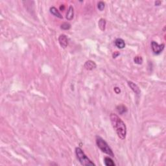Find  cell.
Here are the masks:
<instances>
[{
  "label": "cell",
  "instance_id": "1",
  "mask_svg": "<svg viewBox=\"0 0 166 166\" xmlns=\"http://www.w3.org/2000/svg\"><path fill=\"white\" fill-rule=\"evenodd\" d=\"M111 123L114 129L117 136L121 140H125L127 136V127L125 124L122 121L117 115L112 113L110 116Z\"/></svg>",
  "mask_w": 166,
  "mask_h": 166
},
{
  "label": "cell",
  "instance_id": "2",
  "mask_svg": "<svg viewBox=\"0 0 166 166\" xmlns=\"http://www.w3.org/2000/svg\"><path fill=\"white\" fill-rule=\"evenodd\" d=\"M75 154H76L77 158L79 160L80 163L81 165L85 166H89V165H95V163L94 162H92L87 156L85 154V153L83 152L80 148L77 147L75 149Z\"/></svg>",
  "mask_w": 166,
  "mask_h": 166
},
{
  "label": "cell",
  "instance_id": "3",
  "mask_svg": "<svg viewBox=\"0 0 166 166\" xmlns=\"http://www.w3.org/2000/svg\"><path fill=\"white\" fill-rule=\"evenodd\" d=\"M96 144L98 147L100 149V150H101L102 152H103V153H104L105 154H108V156H110L112 157L114 156V154L112 149L110 147L108 144H107L102 138L99 137V136H97Z\"/></svg>",
  "mask_w": 166,
  "mask_h": 166
},
{
  "label": "cell",
  "instance_id": "4",
  "mask_svg": "<svg viewBox=\"0 0 166 166\" xmlns=\"http://www.w3.org/2000/svg\"><path fill=\"white\" fill-rule=\"evenodd\" d=\"M165 45L164 44H158V43L156 42L155 41H152L151 42V48L153 50V53L155 55H159L163 51V50L164 49Z\"/></svg>",
  "mask_w": 166,
  "mask_h": 166
},
{
  "label": "cell",
  "instance_id": "5",
  "mask_svg": "<svg viewBox=\"0 0 166 166\" xmlns=\"http://www.w3.org/2000/svg\"><path fill=\"white\" fill-rule=\"evenodd\" d=\"M58 42L61 46L63 48H66L68 45V39L65 34H61L58 38Z\"/></svg>",
  "mask_w": 166,
  "mask_h": 166
},
{
  "label": "cell",
  "instance_id": "6",
  "mask_svg": "<svg viewBox=\"0 0 166 166\" xmlns=\"http://www.w3.org/2000/svg\"><path fill=\"white\" fill-rule=\"evenodd\" d=\"M128 85L130 88H131V90L136 94V95H140V93H141V90H140V88L138 87L137 85H136L135 83H134L132 81H129L128 82Z\"/></svg>",
  "mask_w": 166,
  "mask_h": 166
},
{
  "label": "cell",
  "instance_id": "7",
  "mask_svg": "<svg viewBox=\"0 0 166 166\" xmlns=\"http://www.w3.org/2000/svg\"><path fill=\"white\" fill-rule=\"evenodd\" d=\"M96 64L92 61H88L85 64V67L87 70H92L96 68Z\"/></svg>",
  "mask_w": 166,
  "mask_h": 166
},
{
  "label": "cell",
  "instance_id": "8",
  "mask_svg": "<svg viewBox=\"0 0 166 166\" xmlns=\"http://www.w3.org/2000/svg\"><path fill=\"white\" fill-rule=\"evenodd\" d=\"M115 45L119 49H123L125 47V42L121 38H117L114 42Z\"/></svg>",
  "mask_w": 166,
  "mask_h": 166
},
{
  "label": "cell",
  "instance_id": "9",
  "mask_svg": "<svg viewBox=\"0 0 166 166\" xmlns=\"http://www.w3.org/2000/svg\"><path fill=\"white\" fill-rule=\"evenodd\" d=\"M74 16V9L72 6H70L68 9V11H67L66 13V19L68 21H71V20H73Z\"/></svg>",
  "mask_w": 166,
  "mask_h": 166
},
{
  "label": "cell",
  "instance_id": "10",
  "mask_svg": "<svg viewBox=\"0 0 166 166\" xmlns=\"http://www.w3.org/2000/svg\"><path fill=\"white\" fill-rule=\"evenodd\" d=\"M49 11H50L51 13L53 16H55V17L58 18H60V19L63 18V17H62V16L61 15V14L60 13L59 11H58V9H57L56 7H51L50 9H49Z\"/></svg>",
  "mask_w": 166,
  "mask_h": 166
},
{
  "label": "cell",
  "instance_id": "11",
  "mask_svg": "<svg viewBox=\"0 0 166 166\" xmlns=\"http://www.w3.org/2000/svg\"><path fill=\"white\" fill-rule=\"evenodd\" d=\"M106 24H107V21L104 19L101 18L99 20V23H98V25H99V27L102 31H104L105 30L106 28Z\"/></svg>",
  "mask_w": 166,
  "mask_h": 166
},
{
  "label": "cell",
  "instance_id": "12",
  "mask_svg": "<svg viewBox=\"0 0 166 166\" xmlns=\"http://www.w3.org/2000/svg\"><path fill=\"white\" fill-rule=\"evenodd\" d=\"M116 109H117V112H118V113L121 115L123 114L124 113H126L127 111V108H126L125 106H124V105L117 106V108H116Z\"/></svg>",
  "mask_w": 166,
  "mask_h": 166
},
{
  "label": "cell",
  "instance_id": "13",
  "mask_svg": "<svg viewBox=\"0 0 166 166\" xmlns=\"http://www.w3.org/2000/svg\"><path fill=\"white\" fill-rule=\"evenodd\" d=\"M104 162L105 165L107 166H115L116 164L114 162V161L109 157H105L104 159Z\"/></svg>",
  "mask_w": 166,
  "mask_h": 166
},
{
  "label": "cell",
  "instance_id": "14",
  "mask_svg": "<svg viewBox=\"0 0 166 166\" xmlns=\"http://www.w3.org/2000/svg\"><path fill=\"white\" fill-rule=\"evenodd\" d=\"M134 61L136 64H141L143 62V58L142 57H140V56H136V57H134Z\"/></svg>",
  "mask_w": 166,
  "mask_h": 166
},
{
  "label": "cell",
  "instance_id": "15",
  "mask_svg": "<svg viewBox=\"0 0 166 166\" xmlns=\"http://www.w3.org/2000/svg\"><path fill=\"white\" fill-rule=\"evenodd\" d=\"M61 29H63V30H68V29H70V28H71V25H70L69 23H67V22H65V23H63V24L61 25Z\"/></svg>",
  "mask_w": 166,
  "mask_h": 166
},
{
  "label": "cell",
  "instance_id": "16",
  "mask_svg": "<svg viewBox=\"0 0 166 166\" xmlns=\"http://www.w3.org/2000/svg\"><path fill=\"white\" fill-rule=\"evenodd\" d=\"M97 7L99 11H103L104 10V7H105V4L103 2H99L97 4Z\"/></svg>",
  "mask_w": 166,
  "mask_h": 166
},
{
  "label": "cell",
  "instance_id": "17",
  "mask_svg": "<svg viewBox=\"0 0 166 166\" xmlns=\"http://www.w3.org/2000/svg\"><path fill=\"white\" fill-rule=\"evenodd\" d=\"M114 92H116V94H119L120 92H121V90H120L118 87H116L114 88Z\"/></svg>",
  "mask_w": 166,
  "mask_h": 166
},
{
  "label": "cell",
  "instance_id": "18",
  "mask_svg": "<svg viewBox=\"0 0 166 166\" xmlns=\"http://www.w3.org/2000/svg\"><path fill=\"white\" fill-rule=\"evenodd\" d=\"M119 55H120V53H119V52H117V51L114 52V53H113V58H116V57H118V56Z\"/></svg>",
  "mask_w": 166,
  "mask_h": 166
},
{
  "label": "cell",
  "instance_id": "19",
  "mask_svg": "<svg viewBox=\"0 0 166 166\" xmlns=\"http://www.w3.org/2000/svg\"><path fill=\"white\" fill-rule=\"evenodd\" d=\"M161 3H162V2H160V1H156V2H155V5L159 6V5H160Z\"/></svg>",
  "mask_w": 166,
  "mask_h": 166
},
{
  "label": "cell",
  "instance_id": "20",
  "mask_svg": "<svg viewBox=\"0 0 166 166\" xmlns=\"http://www.w3.org/2000/svg\"><path fill=\"white\" fill-rule=\"evenodd\" d=\"M64 9H65V7L64 5H62L60 7V9H61L62 11H63L64 10Z\"/></svg>",
  "mask_w": 166,
  "mask_h": 166
}]
</instances>
